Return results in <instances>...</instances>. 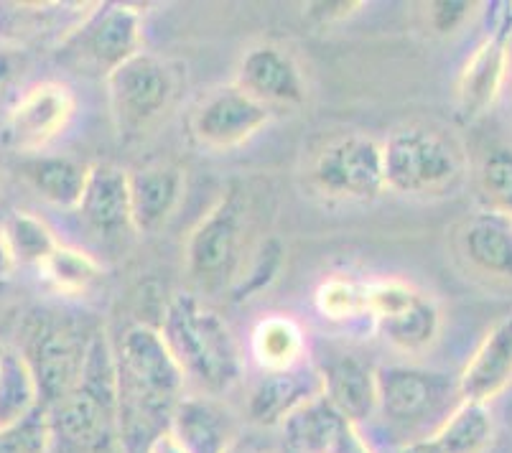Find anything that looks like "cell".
Listing matches in <instances>:
<instances>
[{
	"mask_svg": "<svg viewBox=\"0 0 512 453\" xmlns=\"http://www.w3.org/2000/svg\"><path fill=\"white\" fill-rule=\"evenodd\" d=\"M39 273L57 293H64V296H82V293H87L95 286L105 270H102V265L92 258L90 252L64 245L62 242L39 265Z\"/></svg>",
	"mask_w": 512,
	"mask_h": 453,
	"instance_id": "obj_28",
	"label": "cell"
},
{
	"mask_svg": "<svg viewBox=\"0 0 512 453\" xmlns=\"http://www.w3.org/2000/svg\"><path fill=\"white\" fill-rule=\"evenodd\" d=\"M184 171L171 161H153L128 171L133 232L151 235L174 217L184 196Z\"/></svg>",
	"mask_w": 512,
	"mask_h": 453,
	"instance_id": "obj_17",
	"label": "cell"
},
{
	"mask_svg": "<svg viewBox=\"0 0 512 453\" xmlns=\"http://www.w3.org/2000/svg\"><path fill=\"white\" fill-rule=\"evenodd\" d=\"M248 199L230 189L207 209L186 240V273L199 291H230L248 258Z\"/></svg>",
	"mask_w": 512,
	"mask_h": 453,
	"instance_id": "obj_6",
	"label": "cell"
},
{
	"mask_svg": "<svg viewBox=\"0 0 512 453\" xmlns=\"http://www.w3.org/2000/svg\"><path fill=\"white\" fill-rule=\"evenodd\" d=\"M0 453H49V420L41 405L13 426L0 428Z\"/></svg>",
	"mask_w": 512,
	"mask_h": 453,
	"instance_id": "obj_33",
	"label": "cell"
},
{
	"mask_svg": "<svg viewBox=\"0 0 512 453\" xmlns=\"http://www.w3.org/2000/svg\"><path fill=\"white\" fill-rule=\"evenodd\" d=\"M0 349H3V347H0Z\"/></svg>",
	"mask_w": 512,
	"mask_h": 453,
	"instance_id": "obj_38",
	"label": "cell"
},
{
	"mask_svg": "<svg viewBox=\"0 0 512 453\" xmlns=\"http://www.w3.org/2000/svg\"><path fill=\"white\" fill-rule=\"evenodd\" d=\"M44 410L49 453H120L115 352L105 331L95 336L74 390Z\"/></svg>",
	"mask_w": 512,
	"mask_h": 453,
	"instance_id": "obj_2",
	"label": "cell"
},
{
	"mask_svg": "<svg viewBox=\"0 0 512 453\" xmlns=\"http://www.w3.org/2000/svg\"><path fill=\"white\" fill-rule=\"evenodd\" d=\"M3 240H6L8 250H11L16 265H36L39 268L51 252L57 250L62 242L54 235L49 224L41 217L31 212H13L11 217L3 222V230H0Z\"/></svg>",
	"mask_w": 512,
	"mask_h": 453,
	"instance_id": "obj_30",
	"label": "cell"
},
{
	"mask_svg": "<svg viewBox=\"0 0 512 453\" xmlns=\"http://www.w3.org/2000/svg\"><path fill=\"white\" fill-rule=\"evenodd\" d=\"M283 263H286V247L278 237H265L258 245L250 247L248 258L242 263L240 273L232 280L230 298L235 303H245L258 298L276 283L281 275Z\"/></svg>",
	"mask_w": 512,
	"mask_h": 453,
	"instance_id": "obj_29",
	"label": "cell"
},
{
	"mask_svg": "<svg viewBox=\"0 0 512 453\" xmlns=\"http://www.w3.org/2000/svg\"><path fill=\"white\" fill-rule=\"evenodd\" d=\"M90 168V163H79L74 158L36 156L23 163L21 174L44 202L77 212L90 179Z\"/></svg>",
	"mask_w": 512,
	"mask_h": 453,
	"instance_id": "obj_24",
	"label": "cell"
},
{
	"mask_svg": "<svg viewBox=\"0 0 512 453\" xmlns=\"http://www.w3.org/2000/svg\"><path fill=\"white\" fill-rule=\"evenodd\" d=\"M472 8L474 3H464V0H439V3L428 6V23H431L436 34H454L456 28L467 21Z\"/></svg>",
	"mask_w": 512,
	"mask_h": 453,
	"instance_id": "obj_34",
	"label": "cell"
},
{
	"mask_svg": "<svg viewBox=\"0 0 512 453\" xmlns=\"http://www.w3.org/2000/svg\"><path fill=\"white\" fill-rule=\"evenodd\" d=\"M286 453H375L360 426L344 418L324 395L283 420Z\"/></svg>",
	"mask_w": 512,
	"mask_h": 453,
	"instance_id": "obj_14",
	"label": "cell"
},
{
	"mask_svg": "<svg viewBox=\"0 0 512 453\" xmlns=\"http://www.w3.org/2000/svg\"><path fill=\"white\" fill-rule=\"evenodd\" d=\"M319 372L324 380V398L355 426L377 413L375 370L365 359L355 354H342Z\"/></svg>",
	"mask_w": 512,
	"mask_h": 453,
	"instance_id": "obj_23",
	"label": "cell"
},
{
	"mask_svg": "<svg viewBox=\"0 0 512 453\" xmlns=\"http://www.w3.org/2000/svg\"><path fill=\"white\" fill-rule=\"evenodd\" d=\"M454 250L469 273L512 286V217L472 214L456 227Z\"/></svg>",
	"mask_w": 512,
	"mask_h": 453,
	"instance_id": "obj_16",
	"label": "cell"
},
{
	"mask_svg": "<svg viewBox=\"0 0 512 453\" xmlns=\"http://www.w3.org/2000/svg\"><path fill=\"white\" fill-rule=\"evenodd\" d=\"M362 6L365 3H360V0H319V3L304 6V18L319 28L334 26V23H342L355 16Z\"/></svg>",
	"mask_w": 512,
	"mask_h": 453,
	"instance_id": "obj_35",
	"label": "cell"
},
{
	"mask_svg": "<svg viewBox=\"0 0 512 453\" xmlns=\"http://www.w3.org/2000/svg\"><path fill=\"white\" fill-rule=\"evenodd\" d=\"M495 436L490 405L459 400L456 408L426 436L406 441L398 453H484Z\"/></svg>",
	"mask_w": 512,
	"mask_h": 453,
	"instance_id": "obj_21",
	"label": "cell"
},
{
	"mask_svg": "<svg viewBox=\"0 0 512 453\" xmlns=\"http://www.w3.org/2000/svg\"><path fill=\"white\" fill-rule=\"evenodd\" d=\"M100 331L85 316L57 308H36L26 316L16 349L34 375L41 408H49L74 390Z\"/></svg>",
	"mask_w": 512,
	"mask_h": 453,
	"instance_id": "obj_5",
	"label": "cell"
},
{
	"mask_svg": "<svg viewBox=\"0 0 512 453\" xmlns=\"http://www.w3.org/2000/svg\"><path fill=\"white\" fill-rule=\"evenodd\" d=\"M169 431L186 453H230L235 420L209 395H184L171 415Z\"/></svg>",
	"mask_w": 512,
	"mask_h": 453,
	"instance_id": "obj_22",
	"label": "cell"
},
{
	"mask_svg": "<svg viewBox=\"0 0 512 453\" xmlns=\"http://www.w3.org/2000/svg\"><path fill=\"white\" fill-rule=\"evenodd\" d=\"M273 120V110L240 90L227 84L209 92L189 118V133L202 148L209 151H232L245 146L248 140L263 133Z\"/></svg>",
	"mask_w": 512,
	"mask_h": 453,
	"instance_id": "obj_12",
	"label": "cell"
},
{
	"mask_svg": "<svg viewBox=\"0 0 512 453\" xmlns=\"http://www.w3.org/2000/svg\"><path fill=\"white\" fill-rule=\"evenodd\" d=\"M143 16L128 3L95 6L59 41V59L74 72L102 77L115 72L130 56L141 54Z\"/></svg>",
	"mask_w": 512,
	"mask_h": 453,
	"instance_id": "obj_8",
	"label": "cell"
},
{
	"mask_svg": "<svg viewBox=\"0 0 512 453\" xmlns=\"http://www.w3.org/2000/svg\"><path fill=\"white\" fill-rule=\"evenodd\" d=\"M77 212L82 222L105 240H118L128 235L133 230L128 171L113 163H95L90 168V179H87Z\"/></svg>",
	"mask_w": 512,
	"mask_h": 453,
	"instance_id": "obj_20",
	"label": "cell"
},
{
	"mask_svg": "<svg viewBox=\"0 0 512 453\" xmlns=\"http://www.w3.org/2000/svg\"><path fill=\"white\" fill-rule=\"evenodd\" d=\"M324 395V380L319 367L301 362L283 372H265L248 400V415L263 428L283 426V420Z\"/></svg>",
	"mask_w": 512,
	"mask_h": 453,
	"instance_id": "obj_19",
	"label": "cell"
},
{
	"mask_svg": "<svg viewBox=\"0 0 512 453\" xmlns=\"http://www.w3.org/2000/svg\"><path fill=\"white\" fill-rule=\"evenodd\" d=\"M250 354L263 372H283L299 367L306 354L304 331L291 316H265L253 326Z\"/></svg>",
	"mask_w": 512,
	"mask_h": 453,
	"instance_id": "obj_25",
	"label": "cell"
},
{
	"mask_svg": "<svg viewBox=\"0 0 512 453\" xmlns=\"http://www.w3.org/2000/svg\"><path fill=\"white\" fill-rule=\"evenodd\" d=\"M235 84L265 107H301L306 102V79L291 51L276 44H260L245 51Z\"/></svg>",
	"mask_w": 512,
	"mask_h": 453,
	"instance_id": "obj_15",
	"label": "cell"
},
{
	"mask_svg": "<svg viewBox=\"0 0 512 453\" xmlns=\"http://www.w3.org/2000/svg\"><path fill=\"white\" fill-rule=\"evenodd\" d=\"M316 311L334 324H355L370 321L367 314V280L332 275L316 288Z\"/></svg>",
	"mask_w": 512,
	"mask_h": 453,
	"instance_id": "obj_31",
	"label": "cell"
},
{
	"mask_svg": "<svg viewBox=\"0 0 512 453\" xmlns=\"http://www.w3.org/2000/svg\"><path fill=\"white\" fill-rule=\"evenodd\" d=\"M512 382V316L497 321L456 380L459 400L490 405Z\"/></svg>",
	"mask_w": 512,
	"mask_h": 453,
	"instance_id": "obj_18",
	"label": "cell"
},
{
	"mask_svg": "<svg viewBox=\"0 0 512 453\" xmlns=\"http://www.w3.org/2000/svg\"><path fill=\"white\" fill-rule=\"evenodd\" d=\"M16 268H18L16 260H13V255H11V250H8L6 240H3V235H0V283H3L6 278H11L13 270H16Z\"/></svg>",
	"mask_w": 512,
	"mask_h": 453,
	"instance_id": "obj_37",
	"label": "cell"
},
{
	"mask_svg": "<svg viewBox=\"0 0 512 453\" xmlns=\"http://www.w3.org/2000/svg\"><path fill=\"white\" fill-rule=\"evenodd\" d=\"M166 347L186 380H194L209 398L225 395L242 377V352L230 324L197 293L171 296L158 326Z\"/></svg>",
	"mask_w": 512,
	"mask_h": 453,
	"instance_id": "obj_3",
	"label": "cell"
},
{
	"mask_svg": "<svg viewBox=\"0 0 512 453\" xmlns=\"http://www.w3.org/2000/svg\"><path fill=\"white\" fill-rule=\"evenodd\" d=\"M385 189L403 196L439 199L462 189L469 176L464 143L431 123L395 128L383 143Z\"/></svg>",
	"mask_w": 512,
	"mask_h": 453,
	"instance_id": "obj_4",
	"label": "cell"
},
{
	"mask_svg": "<svg viewBox=\"0 0 512 453\" xmlns=\"http://www.w3.org/2000/svg\"><path fill=\"white\" fill-rule=\"evenodd\" d=\"M39 408V390L16 347L0 349V428L13 426Z\"/></svg>",
	"mask_w": 512,
	"mask_h": 453,
	"instance_id": "obj_27",
	"label": "cell"
},
{
	"mask_svg": "<svg viewBox=\"0 0 512 453\" xmlns=\"http://www.w3.org/2000/svg\"><path fill=\"white\" fill-rule=\"evenodd\" d=\"M377 331L398 352L421 354L436 344L441 334V311L426 293H418L403 311L385 321H377Z\"/></svg>",
	"mask_w": 512,
	"mask_h": 453,
	"instance_id": "obj_26",
	"label": "cell"
},
{
	"mask_svg": "<svg viewBox=\"0 0 512 453\" xmlns=\"http://www.w3.org/2000/svg\"><path fill=\"white\" fill-rule=\"evenodd\" d=\"M477 186L490 212L512 217V146L490 143L479 153Z\"/></svg>",
	"mask_w": 512,
	"mask_h": 453,
	"instance_id": "obj_32",
	"label": "cell"
},
{
	"mask_svg": "<svg viewBox=\"0 0 512 453\" xmlns=\"http://www.w3.org/2000/svg\"><path fill=\"white\" fill-rule=\"evenodd\" d=\"M377 415L400 431H418L441 420L459 403L456 380L411 364H385L375 370Z\"/></svg>",
	"mask_w": 512,
	"mask_h": 453,
	"instance_id": "obj_9",
	"label": "cell"
},
{
	"mask_svg": "<svg viewBox=\"0 0 512 453\" xmlns=\"http://www.w3.org/2000/svg\"><path fill=\"white\" fill-rule=\"evenodd\" d=\"M113 352L120 453H148L151 443L169 431L186 377L161 331L148 324L130 326Z\"/></svg>",
	"mask_w": 512,
	"mask_h": 453,
	"instance_id": "obj_1",
	"label": "cell"
},
{
	"mask_svg": "<svg viewBox=\"0 0 512 453\" xmlns=\"http://www.w3.org/2000/svg\"><path fill=\"white\" fill-rule=\"evenodd\" d=\"M492 31L479 41L456 77L454 110L459 123L472 125L492 110L510 72L512 3L492 6Z\"/></svg>",
	"mask_w": 512,
	"mask_h": 453,
	"instance_id": "obj_11",
	"label": "cell"
},
{
	"mask_svg": "<svg viewBox=\"0 0 512 453\" xmlns=\"http://www.w3.org/2000/svg\"><path fill=\"white\" fill-rule=\"evenodd\" d=\"M107 105L123 138H143L174 107L179 95V74L156 54L130 56L105 77Z\"/></svg>",
	"mask_w": 512,
	"mask_h": 453,
	"instance_id": "obj_7",
	"label": "cell"
},
{
	"mask_svg": "<svg viewBox=\"0 0 512 453\" xmlns=\"http://www.w3.org/2000/svg\"><path fill=\"white\" fill-rule=\"evenodd\" d=\"M309 184L329 202H372L383 194V143L347 133L319 148L309 166Z\"/></svg>",
	"mask_w": 512,
	"mask_h": 453,
	"instance_id": "obj_10",
	"label": "cell"
},
{
	"mask_svg": "<svg viewBox=\"0 0 512 453\" xmlns=\"http://www.w3.org/2000/svg\"><path fill=\"white\" fill-rule=\"evenodd\" d=\"M148 453H186V448L181 446L174 436H171V431H164L161 436L156 438V441L151 443Z\"/></svg>",
	"mask_w": 512,
	"mask_h": 453,
	"instance_id": "obj_36",
	"label": "cell"
},
{
	"mask_svg": "<svg viewBox=\"0 0 512 453\" xmlns=\"http://www.w3.org/2000/svg\"><path fill=\"white\" fill-rule=\"evenodd\" d=\"M77 112V97L67 84L39 82L11 107L0 128V143L13 153H36L57 140Z\"/></svg>",
	"mask_w": 512,
	"mask_h": 453,
	"instance_id": "obj_13",
	"label": "cell"
}]
</instances>
